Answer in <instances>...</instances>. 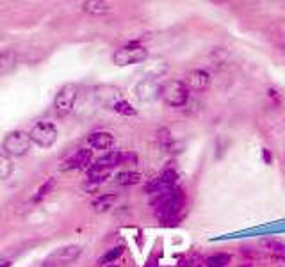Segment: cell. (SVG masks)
<instances>
[{"label": "cell", "mask_w": 285, "mask_h": 267, "mask_svg": "<svg viewBox=\"0 0 285 267\" xmlns=\"http://www.w3.org/2000/svg\"><path fill=\"white\" fill-rule=\"evenodd\" d=\"M57 129L55 125L50 121H40L32 127V130L29 132V137L32 142H36L41 148H50L53 142L57 141Z\"/></svg>", "instance_id": "obj_4"}, {"label": "cell", "mask_w": 285, "mask_h": 267, "mask_svg": "<svg viewBox=\"0 0 285 267\" xmlns=\"http://www.w3.org/2000/svg\"><path fill=\"white\" fill-rule=\"evenodd\" d=\"M160 96L169 107H182L189 100V89L184 80H168L160 86Z\"/></svg>", "instance_id": "obj_2"}, {"label": "cell", "mask_w": 285, "mask_h": 267, "mask_svg": "<svg viewBox=\"0 0 285 267\" xmlns=\"http://www.w3.org/2000/svg\"><path fill=\"white\" fill-rule=\"evenodd\" d=\"M82 9L86 13H91V14H105L111 11V4L107 2H98V0H91V2H84L82 4Z\"/></svg>", "instance_id": "obj_14"}, {"label": "cell", "mask_w": 285, "mask_h": 267, "mask_svg": "<svg viewBox=\"0 0 285 267\" xmlns=\"http://www.w3.org/2000/svg\"><path fill=\"white\" fill-rule=\"evenodd\" d=\"M0 40H2V34H0Z\"/></svg>", "instance_id": "obj_29"}, {"label": "cell", "mask_w": 285, "mask_h": 267, "mask_svg": "<svg viewBox=\"0 0 285 267\" xmlns=\"http://www.w3.org/2000/svg\"><path fill=\"white\" fill-rule=\"evenodd\" d=\"M53 183H55V180H53V178H48V180H47V182H45L43 185H41L40 189H38V194L34 196V200H36V201H40L41 198H45V196H47L50 191H52Z\"/></svg>", "instance_id": "obj_24"}, {"label": "cell", "mask_w": 285, "mask_h": 267, "mask_svg": "<svg viewBox=\"0 0 285 267\" xmlns=\"http://www.w3.org/2000/svg\"><path fill=\"white\" fill-rule=\"evenodd\" d=\"M230 264V255L227 253H216L205 258V266L207 267H227Z\"/></svg>", "instance_id": "obj_16"}, {"label": "cell", "mask_w": 285, "mask_h": 267, "mask_svg": "<svg viewBox=\"0 0 285 267\" xmlns=\"http://www.w3.org/2000/svg\"><path fill=\"white\" fill-rule=\"evenodd\" d=\"M262 155H264V160H266V164H271V153H269V150H262Z\"/></svg>", "instance_id": "obj_25"}, {"label": "cell", "mask_w": 285, "mask_h": 267, "mask_svg": "<svg viewBox=\"0 0 285 267\" xmlns=\"http://www.w3.org/2000/svg\"><path fill=\"white\" fill-rule=\"evenodd\" d=\"M80 255L79 246H64V248H59L57 251H53L52 255H48V258L45 260V266H66V264L73 262L77 257Z\"/></svg>", "instance_id": "obj_8"}, {"label": "cell", "mask_w": 285, "mask_h": 267, "mask_svg": "<svg viewBox=\"0 0 285 267\" xmlns=\"http://www.w3.org/2000/svg\"><path fill=\"white\" fill-rule=\"evenodd\" d=\"M239 267H251V264H244V266H239Z\"/></svg>", "instance_id": "obj_27"}, {"label": "cell", "mask_w": 285, "mask_h": 267, "mask_svg": "<svg viewBox=\"0 0 285 267\" xmlns=\"http://www.w3.org/2000/svg\"><path fill=\"white\" fill-rule=\"evenodd\" d=\"M31 142L32 141L29 137V134L22 132V130H14L4 139V150L7 151L9 155L22 157L31 150Z\"/></svg>", "instance_id": "obj_6"}, {"label": "cell", "mask_w": 285, "mask_h": 267, "mask_svg": "<svg viewBox=\"0 0 285 267\" xmlns=\"http://www.w3.org/2000/svg\"><path fill=\"white\" fill-rule=\"evenodd\" d=\"M89 146L95 148V150H109L114 144V135L111 132H93L89 134L88 137Z\"/></svg>", "instance_id": "obj_11"}, {"label": "cell", "mask_w": 285, "mask_h": 267, "mask_svg": "<svg viewBox=\"0 0 285 267\" xmlns=\"http://www.w3.org/2000/svg\"><path fill=\"white\" fill-rule=\"evenodd\" d=\"M184 84L187 86V89H194V91H203L209 88L210 84V75L205 70H191L186 75Z\"/></svg>", "instance_id": "obj_10"}, {"label": "cell", "mask_w": 285, "mask_h": 267, "mask_svg": "<svg viewBox=\"0 0 285 267\" xmlns=\"http://www.w3.org/2000/svg\"><path fill=\"white\" fill-rule=\"evenodd\" d=\"M114 111L118 112V114H123V116H136L138 114V111H136L129 102H125V100H120V102L114 103Z\"/></svg>", "instance_id": "obj_23"}, {"label": "cell", "mask_w": 285, "mask_h": 267, "mask_svg": "<svg viewBox=\"0 0 285 267\" xmlns=\"http://www.w3.org/2000/svg\"><path fill=\"white\" fill-rule=\"evenodd\" d=\"M177 183V173L175 171H164L160 177L153 178L151 182H148L144 185V192H150V194H160V192L171 191Z\"/></svg>", "instance_id": "obj_7"}, {"label": "cell", "mask_w": 285, "mask_h": 267, "mask_svg": "<svg viewBox=\"0 0 285 267\" xmlns=\"http://www.w3.org/2000/svg\"><path fill=\"white\" fill-rule=\"evenodd\" d=\"M13 173V162L7 155H0V180H5V178L11 177Z\"/></svg>", "instance_id": "obj_20"}, {"label": "cell", "mask_w": 285, "mask_h": 267, "mask_svg": "<svg viewBox=\"0 0 285 267\" xmlns=\"http://www.w3.org/2000/svg\"><path fill=\"white\" fill-rule=\"evenodd\" d=\"M121 253H123V249H121L120 246L111 248L105 255H103V257L98 258V264H112V262H116V260L121 257Z\"/></svg>", "instance_id": "obj_21"}, {"label": "cell", "mask_w": 285, "mask_h": 267, "mask_svg": "<svg viewBox=\"0 0 285 267\" xmlns=\"http://www.w3.org/2000/svg\"><path fill=\"white\" fill-rule=\"evenodd\" d=\"M109 175H111V169L91 166V168L88 169V183L89 185H98V183L105 182V178H109Z\"/></svg>", "instance_id": "obj_13"}, {"label": "cell", "mask_w": 285, "mask_h": 267, "mask_svg": "<svg viewBox=\"0 0 285 267\" xmlns=\"http://www.w3.org/2000/svg\"><path fill=\"white\" fill-rule=\"evenodd\" d=\"M184 203H186V198L180 189L160 192L151 200V205L155 207V216L162 221H171L178 218V214L184 209Z\"/></svg>", "instance_id": "obj_1"}, {"label": "cell", "mask_w": 285, "mask_h": 267, "mask_svg": "<svg viewBox=\"0 0 285 267\" xmlns=\"http://www.w3.org/2000/svg\"><path fill=\"white\" fill-rule=\"evenodd\" d=\"M111 267H116V266H111Z\"/></svg>", "instance_id": "obj_30"}, {"label": "cell", "mask_w": 285, "mask_h": 267, "mask_svg": "<svg viewBox=\"0 0 285 267\" xmlns=\"http://www.w3.org/2000/svg\"><path fill=\"white\" fill-rule=\"evenodd\" d=\"M157 139H159V144L164 148L166 151H173V137H171V134H169L168 129H160L157 132Z\"/></svg>", "instance_id": "obj_19"}, {"label": "cell", "mask_w": 285, "mask_h": 267, "mask_svg": "<svg viewBox=\"0 0 285 267\" xmlns=\"http://www.w3.org/2000/svg\"><path fill=\"white\" fill-rule=\"evenodd\" d=\"M148 57V52L144 46L138 43H130L127 46H121L120 50H116L114 55H112V61L118 66H129V64H138L142 62Z\"/></svg>", "instance_id": "obj_3"}, {"label": "cell", "mask_w": 285, "mask_h": 267, "mask_svg": "<svg viewBox=\"0 0 285 267\" xmlns=\"http://www.w3.org/2000/svg\"><path fill=\"white\" fill-rule=\"evenodd\" d=\"M116 196L114 194H105V196H100L96 201L93 203L95 210H98V212H103V210H109L112 207V203H114Z\"/></svg>", "instance_id": "obj_17"}, {"label": "cell", "mask_w": 285, "mask_h": 267, "mask_svg": "<svg viewBox=\"0 0 285 267\" xmlns=\"http://www.w3.org/2000/svg\"><path fill=\"white\" fill-rule=\"evenodd\" d=\"M120 164H123V153H121V151H107L105 155L98 157V159L95 160L93 166L103 168V169H112Z\"/></svg>", "instance_id": "obj_12"}, {"label": "cell", "mask_w": 285, "mask_h": 267, "mask_svg": "<svg viewBox=\"0 0 285 267\" xmlns=\"http://www.w3.org/2000/svg\"><path fill=\"white\" fill-rule=\"evenodd\" d=\"M91 159H93V151L86 150V148H80L73 155L64 160L62 169H86L91 164Z\"/></svg>", "instance_id": "obj_9"}, {"label": "cell", "mask_w": 285, "mask_h": 267, "mask_svg": "<svg viewBox=\"0 0 285 267\" xmlns=\"http://www.w3.org/2000/svg\"><path fill=\"white\" fill-rule=\"evenodd\" d=\"M16 62V55L13 50H5L4 53H0V71H7L9 68L14 66Z\"/></svg>", "instance_id": "obj_18"}, {"label": "cell", "mask_w": 285, "mask_h": 267, "mask_svg": "<svg viewBox=\"0 0 285 267\" xmlns=\"http://www.w3.org/2000/svg\"><path fill=\"white\" fill-rule=\"evenodd\" d=\"M141 182V175L136 171H123V173L116 175V183L118 185H134V183Z\"/></svg>", "instance_id": "obj_15"}, {"label": "cell", "mask_w": 285, "mask_h": 267, "mask_svg": "<svg viewBox=\"0 0 285 267\" xmlns=\"http://www.w3.org/2000/svg\"><path fill=\"white\" fill-rule=\"evenodd\" d=\"M0 267H11V264H9V262H2V264H0Z\"/></svg>", "instance_id": "obj_26"}, {"label": "cell", "mask_w": 285, "mask_h": 267, "mask_svg": "<svg viewBox=\"0 0 285 267\" xmlns=\"http://www.w3.org/2000/svg\"><path fill=\"white\" fill-rule=\"evenodd\" d=\"M77 93H79V89H77L75 84H66L59 89L57 96L53 100V109H55V112H57L59 116H66L73 111Z\"/></svg>", "instance_id": "obj_5"}, {"label": "cell", "mask_w": 285, "mask_h": 267, "mask_svg": "<svg viewBox=\"0 0 285 267\" xmlns=\"http://www.w3.org/2000/svg\"><path fill=\"white\" fill-rule=\"evenodd\" d=\"M262 246L269 251H275V253H280V251H285V240L282 239H264L262 240Z\"/></svg>", "instance_id": "obj_22"}, {"label": "cell", "mask_w": 285, "mask_h": 267, "mask_svg": "<svg viewBox=\"0 0 285 267\" xmlns=\"http://www.w3.org/2000/svg\"><path fill=\"white\" fill-rule=\"evenodd\" d=\"M282 260H284V262H285V257H282Z\"/></svg>", "instance_id": "obj_28"}]
</instances>
